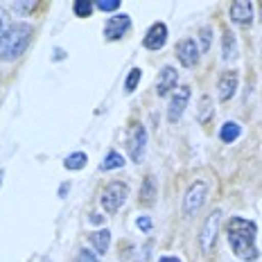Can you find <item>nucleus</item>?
I'll list each match as a JSON object with an SVG mask.
<instances>
[{
    "label": "nucleus",
    "instance_id": "obj_1",
    "mask_svg": "<svg viewBox=\"0 0 262 262\" xmlns=\"http://www.w3.org/2000/svg\"><path fill=\"white\" fill-rule=\"evenodd\" d=\"M258 237V226L255 222L244 220V217H231L228 222V244L233 253L244 262H253L260 258V249L255 244Z\"/></svg>",
    "mask_w": 262,
    "mask_h": 262
},
{
    "label": "nucleus",
    "instance_id": "obj_2",
    "mask_svg": "<svg viewBox=\"0 0 262 262\" xmlns=\"http://www.w3.org/2000/svg\"><path fill=\"white\" fill-rule=\"evenodd\" d=\"M32 25L30 23H12L0 36V59L3 61H14L23 57L25 50L32 43Z\"/></svg>",
    "mask_w": 262,
    "mask_h": 262
},
{
    "label": "nucleus",
    "instance_id": "obj_3",
    "mask_svg": "<svg viewBox=\"0 0 262 262\" xmlns=\"http://www.w3.org/2000/svg\"><path fill=\"white\" fill-rule=\"evenodd\" d=\"M127 196H129V185L122 183V181H113L104 188V192L100 196V204L108 215H113V212H118L124 206Z\"/></svg>",
    "mask_w": 262,
    "mask_h": 262
},
{
    "label": "nucleus",
    "instance_id": "obj_4",
    "mask_svg": "<svg viewBox=\"0 0 262 262\" xmlns=\"http://www.w3.org/2000/svg\"><path fill=\"white\" fill-rule=\"evenodd\" d=\"M127 149L129 158L134 163H143L145 149H147V129L143 124H131L129 136H127Z\"/></svg>",
    "mask_w": 262,
    "mask_h": 262
},
{
    "label": "nucleus",
    "instance_id": "obj_5",
    "mask_svg": "<svg viewBox=\"0 0 262 262\" xmlns=\"http://www.w3.org/2000/svg\"><path fill=\"white\" fill-rule=\"evenodd\" d=\"M206 196H208V185L204 181H196L194 185H190L188 192L183 196V212L188 217L196 215L201 210V206L206 204Z\"/></svg>",
    "mask_w": 262,
    "mask_h": 262
},
{
    "label": "nucleus",
    "instance_id": "obj_6",
    "mask_svg": "<svg viewBox=\"0 0 262 262\" xmlns=\"http://www.w3.org/2000/svg\"><path fill=\"white\" fill-rule=\"evenodd\" d=\"M220 224H222V210H212V215H208V220L204 222V228H201V235H199V244L204 253H210L212 247H215Z\"/></svg>",
    "mask_w": 262,
    "mask_h": 262
},
{
    "label": "nucleus",
    "instance_id": "obj_7",
    "mask_svg": "<svg viewBox=\"0 0 262 262\" xmlns=\"http://www.w3.org/2000/svg\"><path fill=\"white\" fill-rule=\"evenodd\" d=\"M188 102H190V86H179L170 100V106H167V120L170 122H179Z\"/></svg>",
    "mask_w": 262,
    "mask_h": 262
},
{
    "label": "nucleus",
    "instance_id": "obj_8",
    "mask_svg": "<svg viewBox=\"0 0 262 262\" xmlns=\"http://www.w3.org/2000/svg\"><path fill=\"white\" fill-rule=\"evenodd\" d=\"M131 27V18L127 14H118V16H111L104 25V36L108 41H120L124 34L129 32Z\"/></svg>",
    "mask_w": 262,
    "mask_h": 262
},
{
    "label": "nucleus",
    "instance_id": "obj_9",
    "mask_svg": "<svg viewBox=\"0 0 262 262\" xmlns=\"http://www.w3.org/2000/svg\"><path fill=\"white\" fill-rule=\"evenodd\" d=\"M177 57L181 66L185 68H192V66L199 63V46H196L194 39H183L181 43L177 46Z\"/></svg>",
    "mask_w": 262,
    "mask_h": 262
},
{
    "label": "nucleus",
    "instance_id": "obj_10",
    "mask_svg": "<svg viewBox=\"0 0 262 262\" xmlns=\"http://www.w3.org/2000/svg\"><path fill=\"white\" fill-rule=\"evenodd\" d=\"M177 81H179L177 68H172V66H165V68L161 70V75H158L156 95L158 97H165V95H170V93H174V91H177Z\"/></svg>",
    "mask_w": 262,
    "mask_h": 262
},
{
    "label": "nucleus",
    "instance_id": "obj_11",
    "mask_svg": "<svg viewBox=\"0 0 262 262\" xmlns=\"http://www.w3.org/2000/svg\"><path fill=\"white\" fill-rule=\"evenodd\" d=\"M167 41V25L165 23H154L147 30L145 39H143V46L147 50H161Z\"/></svg>",
    "mask_w": 262,
    "mask_h": 262
},
{
    "label": "nucleus",
    "instance_id": "obj_12",
    "mask_svg": "<svg viewBox=\"0 0 262 262\" xmlns=\"http://www.w3.org/2000/svg\"><path fill=\"white\" fill-rule=\"evenodd\" d=\"M231 18L235 20L237 25H249L251 18H253V3H249V0H237V3H233Z\"/></svg>",
    "mask_w": 262,
    "mask_h": 262
},
{
    "label": "nucleus",
    "instance_id": "obj_13",
    "mask_svg": "<svg viewBox=\"0 0 262 262\" xmlns=\"http://www.w3.org/2000/svg\"><path fill=\"white\" fill-rule=\"evenodd\" d=\"M235 93H237V73L235 70H228V73H224L222 79H220V100L228 102Z\"/></svg>",
    "mask_w": 262,
    "mask_h": 262
},
{
    "label": "nucleus",
    "instance_id": "obj_14",
    "mask_svg": "<svg viewBox=\"0 0 262 262\" xmlns=\"http://www.w3.org/2000/svg\"><path fill=\"white\" fill-rule=\"evenodd\" d=\"M91 244H93V249H95V253L104 255L108 247H111V231H108V228H100V231L91 233Z\"/></svg>",
    "mask_w": 262,
    "mask_h": 262
},
{
    "label": "nucleus",
    "instance_id": "obj_15",
    "mask_svg": "<svg viewBox=\"0 0 262 262\" xmlns=\"http://www.w3.org/2000/svg\"><path fill=\"white\" fill-rule=\"evenodd\" d=\"M222 57L224 61H231L237 57V41L233 32H224V46H222Z\"/></svg>",
    "mask_w": 262,
    "mask_h": 262
},
{
    "label": "nucleus",
    "instance_id": "obj_16",
    "mask_svg": "<svg viewBox=\"0 0 262 262\" xmlns=\"http://www.w3.org/2000/svg\"><path fill=\"white\" fill-rule=\"evenodd\" d=\"M86 163H89V156H86L84 151H73V154L63 161V167L70 172H79L86 167Z\"/></svg>",
    "mask_w": 262,
    "mask_h": 262
},
{
    "label": "nucleus",
    "instance_id": "obj_17",
    "mask_svg": "<svg viewBox=\"0 0 262 262\" xmlns=\"http://www.w3.org/2000/svg\"><path fill=\"white\" fill-rule=\"evenodd\" d=\"M124 156L120 154V151H108L106 158L102 161V165H100V170L102 172H111V170H120V167H124Z\"/></svg>",
    "mask_w": 262,
    "mask_h": 262
},
{
    "label": "nucleus",
    "instance_id": "obj_18",
    "mask_svg": "<svg viewBox=\"0 0 262 262\" xmlns=\"http://www.w3.org/2000/svg\"><path fill=\"white\" fill-rule=\"evenodd\" d=\"M239 136H242V127L237 122H224V127L220 131L222 143H235Z\"/></svg>",
    "mask_w": 262,
    "mask_h": 262
},
{
    "label": "nucleus",
    "instance_id": "obj_19",
    "mask_svg": "<svg viewBox=\"0 0 262 262\" xmlns=\"http://www.w3.org/2000/svg\"><path fill=\"white\" fill-rule=\"evenodd\" d=\"M140 196H143V204L151 206L154 204V196H156V185H154V179L147 177L145 183H143V190H140Z\"/></svg>",
    "mask_w": 262,
    "mask_h": 262
},
{
    "label": "nucleus",
    "instance_id": "obj_20",
    "mask_svg": "<svg viewBox=\"0 0 262 262\" xmlns=\"http://www.w3.org/2000/svg\"><path fill=\"white\" fill-rule=\"evenodd\" d=\"M93 7H95V5H93L91 0H77V3L73 5V12H75V16H79V18H89L93 14Z\"/></svg>",
    "mask_w": 262,
    "mask_h": 262
},
{
    "label": "nucleus",
    "instance_id": "obj_21",
    "mask_svg": "<svg viewBox=\"0 0 262 262\" xmlns=\"http://www.w3.org/2000/svg\"><path fill=\"white\" fill-rule=\"evenodd\" d=\"M140 77H143V70H140V68H134V70H131L127 81H124V91H127V93H134L136 86H138V81H140Z\"/></svg>",
    "mask_w": 262,
    "mask_h": 262
},
{
    "label": "nucleus",
    "instance_id": "obj_22",
    "mask_svg": "<svg viewBox=\"0 0 262 262\" xmlns=\"http://www.w3.org/2000/svg\"><path fill=\"white\" fill-rule=\"evenodd\" d=\"M97 9H102V12H118L120 9V0H97V3H93Z\"/></svg>",
    "mask_w": 262,
    "mask_h": 262
},
{
    "label": "nucleus",
    "instance_id": "obj_23",
    "mask_svg": "<svg viewBox=\"0 0 262 262\" xmlns=\"http://www.w3.org/2000/svg\"><path fill=\"white\" fill-rule=\"evenodd\" d=\"M77 262H100V258L95 255V251L81 249V251H79V255H77Z\"/></svg>",
    "mask_w": 262,
    "mask_h": 262
},
{
    "label": "nucleus",
    "instance_id": "obj_24",
    "mask_svg": "<svg viewBox=\"0 0 262 262\" xmlns=\"http://www.w3.org/2000/svg\"><path fill=\"white\" fill-rule=\"evenodd\" d=\"M136 226H138V228H140V231H143V233H149L154 224H151V220H149V217H147V215H140L138 220H136Z\"/></svg>",
    "mask_w": 262,
    "mask_h": 262
},
{
    "label": "nucleus",
    "instance_id": "obj_25",
    "mask_svg": "<svg viewBox=\"0 0 262 262\" xmlns=\"http://www.w3.org/2000/svg\"><path fill=\"white\" fill-rule=\"evenodd\" d=\"M199 34H201V50L208 52L210 50V30H208V27H204Z\"/></svg>",
    "mask_w": 262,
    "mask_h": 262
},
{
    "label": "nucleus",
    "instance_id": "obj_26",
    "mask_svg": "<svg viewBox=\"0 0 262 262\" xmlns=\"http://www.w3.org/2000/svg\"><path fill=\"white\" fill-rule=\"evenodd\" d=\"M9 25H12V23H9V14H7V9L0 7V36L5 34V30H7Z\"/></svg>",
    "mask_w": 262,
    "mask_h": 262
},
{
    "label": "nucleus",
    "instance_id": "obj_27",
    "mask_svg": "<svg viewBox=\"0 0 262 262\" xmlns=\"http://www.w3.org/2000/svg\"><path fill=\"white\" fill-rule=\"evenodd\" d=\"M34 7H36V3H16L14 5L16 12H32Z\"/></svg>",
    "mask_w": 262,
    "mask_h": 262
},
{
    "label": "nucleus",
    "instance_id": "obj_28",
    "mask_svg": "<svg viewBox=\"0 0 262 262\" xmlns=\"http://www.w3.org/2000/svg\"><path fill=\"white\" fill-rule=\"evenodd\" d=\"M161 262H181V260L174 258V255H165V258H161Z\"/></svg>",
    "mask_w": 262,
    "mask_h": 262
},
{
    "label": "nucleus",
    "instance_id": "obj_29",
    "mask_svg": "<svg viewBox=\"0 0 262 262\" xmlns=\"http://www.w3.org/2000/svg\"><path fill=\"white\" fill-rule=\"evenodd\" d=\"M91 222H93V224H100V222H102V217L97 215V212H93V215H91Z\"/></svg>",
    "mask_w": 262,
    "mask_h": 262
},
{
    "label": "nucleus",
    "instance_id": "obj_30",
    "mask_svg": "<svg viewBox=\"0 0 262 262\" xmlns=\"http://www.w3.org/2000/svg\"><path fill=\"white\" fill-rule=\"evenodd\" d=\"M68 188H70V185H68V183H63L61 188H59V194H66V190H68Z\"/></svg>",
    "mask_w": 262,
    "mask_h": 262
},
{
    "label": "nucleus",
    "instance_id": "obj_31",
    "mask_svg": "<svg viewBox=\"0 0 262 262\" xmlns=\"http://www.w3.org/2000/svg\"><path fill=\"white\" fill-rule=\"evenodd\" d=\"M3 179H5V172L0 170V188H3Z\"/></svg>",
    "mask_w": 262,
    "mask_h": 262
}]
</instances>
